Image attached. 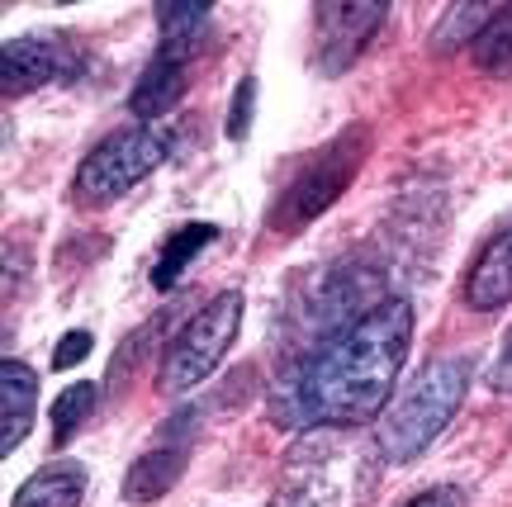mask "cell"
I'll return each mask as SVG.
<instances>
[{"label": "cell", "mask_w": 512, "mask_h": 507, "mask_svg": "<svg viewBox=\"0 0 512 507\" xmlns=\"http://www.w3.org/2000/svg\"><path fill=\"white\" fill-rule=\"evenodd\" d=\"M200 48H157V57L143 67L138 86L128 95V109L138 124H152V119H166L171 109L181 105L185 86H190V62H195Z\"/></svg>", "instance_id": "obj_8"}, {"label": "cell", "mask_w": 512, "mask_h": 507, "mask_svg": "<svg viewBox=\"0 0 512 507\" xmlns=\"http://www.w3.org/2000/svg\"><path fill=\"white\" fill-rule=\"evenodd\" d=\"M413 346V304L384 299L366 318L342 327L299 356L285 384L271 394V422L285 432L309 427H361L394 403V384L403 375Z\"/></svg>", "instance_id": "obj_1"}, {"label": "cell", "mask_w": 512, "mask_h": 507, "mask_svg": "<svg viewBox=\"0 0 512 507\" xmlns=\"http://www.w3.org/2000/svg\"><path fill=\"white\" fill-rule=\"evenodd\" d=\"M214 237H219V228H214V223H185V228H176V233L166 237L157 266H152V285H157V290L181 285V275L190 271V261H195V256H200Z\"/></svg>", "instance_id": "obj_13"}, {"label": "cell", "mask_w": 512, "mask_h": 507, "mask_svg": "<svg viewBox=\"0 0 512 507\" xmlns=\"http://www.w3.org/2000/svg\"><path fill=\"white\" fill-rule=\"evenodd\" d=\"M38 403V375L24 361H0V455H15V446L29 436Z\"/></svg>", "instance_id": "obj_11"}, {"label": "cell", "mask_w": 512, "mask_h": 507, "mask_svg": "<svg viewBox=\"0 0 512 507\" xmlns=\"http://www.w3.org/2000/svg\"><path fill=\"white\" fill-rule=\"evenodd\" d=\"M242 290H223L176 332V342L162 351V370H157V389L166 399H181L195 384H204L219 361L228 356V346L242 327Z\"/></svg>", "instance_id": "obj_4"}, {"label": "cell", "mask_w": 512, "mask_h": 507, "mask_svg": "<svg viewBox=\"0 0 512 507\" xmlns=\"http://www.w3.org/2000/svg\"><path fill=\"white\" fill-rule=\"evenodd\" d=\"M470 380H475V365L465 356H446V361H432L427 370H418V380L380 413L375 446L384 460H394V465L418 460L451 427V417L460 413V403L470 394Z\"/></svg>", "instance_id": "obj_2"}, {"label": "cell", "mask_w": 512, "mask_h": 507, "mask_svg": "<svg viewBox=\"0 0 512 507\" xmlns=\"http://www.w3.org/2000/svg\"><path fill=\"white\" fill-rule=\"evenodd\" d=\"M171 133L166 128H119L105 143H95L86 152V162L76 166V200L91 204V209H105V204L124 200L128 190L166 166L171 157Z\"/></svg>", "instance_id": "obj_5"}, {"label": "cell", "mask_w": 512, "mask_h": 507, "mask_svg": "<svg viewBox=\"0 0 512 507\" xmlns=\"http://www.w3.org/2000/svg\"><path fill=\"white\" fill-rule=\"evenodd\" d=\"M389 5L384 0H323L313 5V67L323 76H342L347 67L361 62L370 38L380 34Z\"/></svg>", "instance_id": "obj_6"}, {"label": "cell", "mask_w": 512, "mask_h": 507, "mask_svg": "<svg viewBox=\"0 0 512 507\" xmlns=\"http://www.w3.org/2000/svg\"><path fill=\"white\" fill-rule=\"evenodd\" d=\"M252 114H256V76H242L233 86V105H228V124H223L233 143H242L252 133Z\"/></svg>", "instance_id": "obj_18"}, {"label": "cell", "mask_w": 512, "mask_h": 507, "mask_svg": "<svg viewBox=\"0 0 512 507\" xmlns=\"http://www.w3.org/2000/svg\"><path fill=\"white\" fill-rule=\"evenodd\" d=\"M475 62L494 76H512V5H498V15L489 19V29L475 38Z\"/></svg>", "instance_id": "obj_16"}, {"label": "cell", "mask_w": 512, "mask_h": 507, "mask_svg": "<svg viewBox=\"0 0 512 507\" xmlns=\"http://www.w3.org/2000/svg\"><path fill=\"white\" fill-rule=\"evenodd\" d=\"M498 15V5H451L441 29L432 34L437 53H456V48H475V38L489 29V19Z\"/></svg>", "instance_id": "obj_15"}, {"label": "cell", "mask_w": 512, "mask_h": 507, "mask_svg": "<svg viewBox=\"0 0 512 507\" xmlns=\"http://www.w3.org/2000/svg\"><path fill=\"white\" fill-rule=\"evenodd\" d=\"M489 384H494L498 394H503V389H512V332L503 337V356H498V365H494V375H489Z\"/></svg>", "instance_id": "obj_20"}, {"label": "cell", "mask_w": 512, "mask_h": 507, "mask_svg": "<svg viewBox=\"0 0 512 507\" xmlns=\"http://www.w3.org/2000/svg\"><path fill=\"white\" fill-rule=\"evenodd\" d=\"M95 403H100V389L95 384H72V389H62L53 399V446H67L76 432H81V422L95 413Z\"/></svg>", "instance_id": "obj_17"}, {"label": "cell", "mask_w": 512, "mask_h": 507, "mask_svg": "<svg viewBox=\"0 0 512 507\" xmlns=\"http://www.w3.org/2000/svg\"><path fill=\"white\" fill-rule=\"evenodd\" d=\"M81 62H86V53H81L76 38L48 34V29L19 34L0 48V91H5V100L34 95L53 81H72L81 72Z\"/></svg>", "instance_id": "obj_7"}, {"label": "cell", "mask_w": 512, "mask_h": 507, "mask_svg": "<svg viewBox=\"0 0 512 507\" xmlns=\"http://www.w3.org/2000/svg\"><path fill=\"white\" fill-rule=\"evenodd\" d=\"M366 157H370V128L366 124L342 128L337 138H328L313 157H304V162L294 166L290 185L266 209V228L280 237L304 233L313 218H323L332 204L347 195V185L361 176Z\"/></svg>", "instance_id": "obj_3"}, {"label": "cell", "mask_w": 512, "mask_h": 507, "mask_svg": "<svg viewBox=\"0 0 512 507\" xmlns=\"http://www.w3.org/2000/svg\"><path fill=\"white\" fill-rule=\"evenodd\" d=\"M185 465H190V436L162 432V446L143 451L133 465H128V474H124V503L147 507V503H157V498H166V493L181 484Z\"/></svg>", "instance_id": "obj_9"}, {"label": "cell", "mask_w": 512, "mask_h": 507, "mask_svg": "<svg viewBox=\"0 0 512 507\" xmlns=\"http://www.w3.org/2000/svg\"><path fill=\"white\" fill-rule=\"evenodd\" d=\"M209 5L204 0H162L157 5V29H162L166 48H200V34L209 24Z\"/></svg>", "instance_id": "obj_14"}, {"label": "cell", "mask_w": 512, "mask_h": 507, "mask_svg": "<svg viewBox=\"0 0 512 507\" xmlns=\"http://www.w3.org/2000/svg\"><path fill=\"white\" fill-rule=\"evenodd\" d=\"M86 484H91V479H86V470H81L76 460H57V465L29 474V479L19 484L10 507H81Z\"/></svg>", "instance_id": "obj_12"}, {"label": "cell", "mask_w": 512, "mask_h": 507, "mask_svg": "<svg viewBox=\"0 0 512 507\" xmlns=\"http://www.w3.org/2000/svg\"><path fill=\"white\" fill-rule=\"evenodd\" d=\"M91 346H95V337L86 332V327H72L62 342H57V351H53V365L57 370H72V365H81L86 356H91Z\"/></svg>", "instance_id": "obj_19"}, {"label": "cell", "mask_w": 512, "mask_h": 507, "mask_svg": "<svg viewBox=\"0 0 512 507\" xmlns=\"http://www.w3.org/2000/svg\"><path fill=\"white\" fill-rule=\"evenodd\" d=\"M465 498H460V489H432V493H418L413 503H403V507H460Z\"/></svg>", "instance_id": "obj_21"}, {"label": "cell", "mask_w": 512, "mask_h": 507, "mask_svg": "<svg viewBox=\"0 0 512 507\" xmlns=\"http://www.w3.org/2000/svg\"><path fill=\"white\" fill-rule=\"evenodd\" d=\"M465 304L475 313H498L512 304V228L484 242V252L475 256V266L465 275Z\"/></svg>", "instance_id": "obj_10"}]
</instances>
